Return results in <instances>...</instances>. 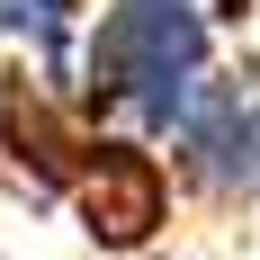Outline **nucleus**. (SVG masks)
<instances>
[{"label":"nucleus","instance_id":"nucleus-3","mask_svg":"<svg viewBox=\"0 0 260 260\" xmlns=\"http://www.w3.org/2000/svg\"><path fill=\"white\" fill-rule=\"evenodd\" d=\"M171 161L144 144V135L126 126H90V153H81V180L63 207L81 215V234H90V251L108 260H135V251H153L161 224H171Z\"/></svg>","mask_w":260,"mask_h":260},{"label":"nucleus","instance_id":"nucleus-1","mask_svg":"<svg viewBox=\"0 0 260 260\" xmlns=\"http://www.w3.org/2000/svg\"><path fill=\"white\" fill-rule=\"evenodd\" d=\"M207 72H215V27L198 0H108L81 27L72 99L90 126H126L144 144H161Z\"/></svg>","mask_w":260,"mask_h":260},{"label":"nucleus","instance_id":"nucleus-2","mask_svg":"<svg viewBox=\"0 0 260 260\" xmlns=\"http://www.w3.org/2000/svg\"><path fill=\"white\" fill-rule=\"evenodd\" d=\"M161 144H171V180L198 207H260V54H242L234 72H207Z\"/></svg>","mask_w":260,"mask_h":260},{"label":"nucleus","instance_id":"nucleus-4","mask_svg":"<svg viewBox=\"0 0 260 260\" xmlns=\"http://www.w3.org/2000/svg\"><path fill=\"white\" fill-rule=\"evenodd\" d=\"M90 153V117L63 81H45L36 63L0 72V180L18 188L27 207H63Z\"/></svg>","mask_w":260,"mask_h":260},{"label":"nucleus","instance_id":"nucleus-5","mask_svg":"<svg viewBox=\"0 0 260 260\" xmlns=\"http://www.w3.org/2000/svg\"><path fill=\"white\" fill-rule=\"evenodd\" d=\"M0 27L9 45L36 63L45 81L72 90V63H81V27H90V0H0Z\"/></svg>","mask_w":260,"mask_h":260}]
</instances>
